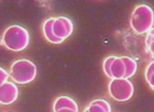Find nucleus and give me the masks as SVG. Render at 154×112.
Wrapping results in <instances>:
<instances>
[{
  "label": "nucleus",
  "instance_id": "obj_1",
  "mask_svg": "<svg viewBox=\"0 0 154 112\" xmlns=\"http://www.w3.org/2000/svg\"><path fill=\"white\" fill-rule=\"evenodd\" d=\"M29 33L25 28L18 25H13L7 28L2 35V43L13 52L23 51L29 43Z\"/></svg>",
  "mask_w": 154,
  "mask_h": 112
},
{
  "label": "nucleus",
  "instance_id": "obj_2",
  "mask_svg": "<svg viewBox=\"0 0 154 112\" xmlns=\"http://www.w3.org/2000/svg\"><path fill=\"white\" fill-rule=\"evenodd\" d=\"M154 21V13L151 7L148 5H139L133 10L130 24L131 28L136 34H145L152 29Z\"/></svg>",
  "mask_w": 154,
  "mask_h": 112
},
{
  "label": "nucleus",
  "instance_id": "obj_3",
  "mask_svg": "<svg viewBox=\"0 0 154 112\" xmlns=\"http://www.w3.org/2000/svg\"><path fill=\"white\" fill-rule=\"evenodd\" d=\"M37 75L36 65L29 59H18L14 61L10 69L9 75L13 82L25 85L32 82Z\"/></svg>",
  "mask_w": 154,
  "mask_h": 112
},
{
  "label": "nucleus",
  "instance_id": "obj_4",
  "mask_svg": "<svg viewBox=\"0 0 154 112\" xmlns=\"http://www.w3.org/2000/svg\"><path fill=\"white\" fill-rule=\"evenodd\" d=\"M110 95L118 102L128 101L132 97L134 88L129 79H112L108 86Z\"/></svg>",
  "mask_w": 154,
  "mask_h": 112
},
{
  "label": "nucleus",
  "instance_id": "obj_5",
  "mask_svg": "<svg viewBox=\"0 0 154 112\" xmlns=\"http://www.w3.org/2000/svg\"><path fill=\"white\" fill-rule=\"evenodd\" d=\"M74 29L72 21L65 16H61L55 18L52 24V31L57 38L61 40H65L71 36Z\"/></svg>",
  "mask_w": 154,
  "mask_h": 112
},
{
  "label": "nucleus",
  "instance_id": "obj_6",
  "mask_svg": "<svg viewBox=\"0 0 154 112\" xmlns=\"http://www.w3.org/2000/svg\"><path fill=\"white\" fill-rule=\"evenodd\" d=\"M19 95V90L14 82L7 81L0 86V104L11 105L14 103Z\"/></svg>",
  "mask_w": 154,
  "mask_h": 112
},
{
  "label": "nucleus",
  "instance_id": "obj_7",
  "mask_svg": "<svg viewBox=\"0 0 154 112\" xmlns=\"http://www.w3.org/2000/svg\"><path fill=\"white\" fill-rule=\"evenodd\" d=\"M62 108H70L79 112L78 104L68 96H60L53 103V111L54 112Z\"/></svg>",
  "mask_w": 154,
  "mask_h": 112
},
{
  "label": "nucleus",
  "instance_id": "obj_8",
  "mask_svg": "<svg viewBox=\"0 0 154 112\" xmlns=\"http://www.w3.org/2000/svg\"><path fill=\"white\" fill-rule=\"evenodd\" d=\"M111 75L112 79H119V78H124L125 72H126V68L125 64L122 60L121 57H116L111 64Z\"/></svg>",
  "mask_w": 154,
  "mask_h": 112
},
{
  "label": "nucleus",
  "instance_id": "obj_9",
  "mask_svg": "<svg viewBox=\"0 0 154 112\" xmlns=\"http://www.w3.org/2000/svg\"><path fill=\"white\" fill-rule=\"evenodd\" d=\"M55 18H49L48 20H45V22L43 25V31H44V35L45 38L48 40V41L53 44H60L63 42V40H61L57 38L54 34H53L52 31V24L54 22Z\"/></svg>",
  "mask_w": 154,
  "mask_h": 112
},
{
  "label": "nucleus",
  "instance_id": "obj_10",
  "mask_svg": "<svg viewBox=\"0 0 154 112\" xmlns=\"http://www.w3.org/2000/svg\"><path fill=\"white\" fill-rule=\"evenodd\" d=\"M121 58L125 64V68H126L124 78L129 79L135 75V72L137 71V62L133 58H131L130 57H127V56L121 57Z\"/></svg>",
  "mask_w": 154,
  "mask_h": 112
},
{
  "label": "nucleus",
  "instance_id": "obj_11",
  "mask_svg": "<svg viewBox=\"0 0 154 112\" xmlns=\"http://www.w3.org/2000/svg\"><path fill=\"white\" fill-rule=\"evenodd\" d=\"M145 77L146 82L149 83V85L151 87V89L154 88V62L151 61L149 66L146 69L145 72Z\"/></svg>",
  "mask_w": 154,
  "mask_h": 112
},
{
  "label": "nucleus",
  "instance_id": "obj_12",
  "mask_svg": "<svg viewBox=\"0 0 154 112\" xmlns=\"http://www.w3.org/2000/svg\"><path fill=\"white\" fill-rule=\"evenodd\" d=\"M116 57V56H111V57H106V59L104 60L103 62V70H104V72H105V75L112 78V75H111V72H110V69H111V64L112 62L115 60V58Z\"/></svg>",
  "mask_w": 154,
  "mask_h": 112
},
{
  "label": "nucleus",
  "instance_id": "obj_13",
  "mask_svg": "<svg viewBox=\"0 0 154 112\" xmlns=\"http://www.w3.org/2000/svg\"><path fill=\"white\" fill-rule=\"evenodd\" d=\"M92 103L99 105L100 107H102L106 110V112H112V108H111L110 104L106 100H104V99H97V100H94Z\"/></svg>",
  "mask_w": 154,
  "mask_h": 112
},
{
  "label": "nucleus",
  "instance_id": "obj_14",
  "mask_svg": "<svg viewBox=\"0 0 154 112\" xmlns=\"http://www.w3.org/2000/svg\"><path fill=\"white\" fill-rule=\"evenodd\" d=\"M87 110H88V112H106V110L102 107H100L99 105H97V104H93V103L89 105V107L87 108Z\"/></svg>",
  "mask_w": 154,
  "mask_h": 112
},
{
  "label": "nucleus",
  "instance_id": "obj_15",
  "mask_svg": "<svg viewBox=\"0 0 154 112\" xmlns=\"http://www.w3.org/2000/svg\"><path fill=\"white\" fill-rule=\"evenodd\" d=\"M10 77L9 72L4 70L2 67H0V86L3 85L5 82L8 81V78Z\"/></svg>",
  "mask_w": 154,
  "mask_h": 112
},
{
  "label": "nucleus",
  "instance_id": "obj_16",
  "mask_svg": "<svg viewBox=\"0 0 154 112\" xmlns=\"http://www.w3.org/2000/svg\"><path fill=\"white\" fill-rule=\"evenodd\" d=\"M146 45L149 48V51H151V53L153 52V29L149 31L148 37H146Z\"/></svg>",
  "mask_w": 154,
  "mask_h": 112
},
{
  "label": "nucleus",
  "instance_id": "obj_17",
  "mask_svg": "<svg viewBox=\"0 0 154 112\" xmlns=\"http://www.w3.org/2000/svg\"><path fill=\"white\" fill-rule=\"evenodd\" d=\"M56 112H77V111L73 110V109H70V108H62V109H59Z\"/></svg>",
  "mask_w": 154,
  "mask_h": 112
},
{
  "label": "nucleus",
  "instance_id": "obj_18",
  "mask_svg": "<svg viewBox=\"0 0 154 112\" xmlns=\"http://www.w3.org/2000/svg\"><path fill=\"white\" fill-rule=\"evenodd\" d=\"M84 112H88V110H87V108H86V109L84 110Z\"/></svg>",
  "mask_w": 154,
  "mask_h": 112
}]
</instances>
